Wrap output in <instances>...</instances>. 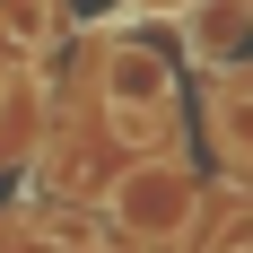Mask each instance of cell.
I'll use <instances>...</instances> for the list:
<instances>
[{
	"label": "cell",
	"mask_w": 253,
	"mask_h": 253,
	"mask_svg": "<svg viewBox=\"0 0 253 253\" xmlns=\"http://www.w3.org/2000/svg\"><path fill=\"white\" fill-rule=\"evenodd\" d=\"M87 114L114 140V157H175L183 149V61L149 26L87 35Z\"/></svg>",
	"instance_id": "obj_1"
},
{
	"label": "cell",
	"mask_w": 253,
	"mask_h": 253,
	"mask_svg": "<svg viewBox=\"0 0 253 253\" xmlns=\"http://www.w3.org/2000/svg\"><path fill=\"white\" fill-rule=\"evenodd\" d=\"M87 210L105 218V236L123 253H192L201 227H210V175L192 166V149H175V157H123V166L96 183Z\"/></svg>",
	"instance_id": "obj_2"
},
{
	"label": "cell",
	"mask_w": 253,
	"mask_h": 253,
	"mask_svg": "<svg viewBox=\"0 0 253 253\" xmlns=\"http://www.w3.org/2000/svg\"><path fill=\"white\" fill-rule=\"evenodd\" d=\"M201 149L227 183H253V61L201 70Z\"/></svg>",
	"instance_id": "obj_3"
},
{
	"label": "cell",
	"mask_w": 253,
	"mask_h": 253,
	"mask_svg": "<svg viewBox=\"0 0 253 253\" xmlns=\"http://www.w3.org/2000/svg\"><path fill=\"white\" fill-rule=\"evenodd\" d=\"M175 61H183V70L253 61V18H245V0H192V9L175 18Z\"/></svg>",
	"instance_id": "obj_4"
},
{
	"label": "cell",
	"mask_w": 253,
	"mask_h": 253,
	"mask_svg": "<svg viewBox=\"0 0 253 253\" xmlns=\"http://www.w3.org/2000/svg\"><path fill=\"white\" fill-rule=\"evenodd\" d=\"M70 52V9L61 0H0V61L9 70H44Z\"/></svg>",
	"instance_id": "obj_5"
},
{
	"label": "cell",
	"mask_w": 253,
	"mask_h": 253,
	"mask_svg": "<svg viewBox=\"0 0 253 253\" xmlns=\"http://www.w3.org/2000/svg\"><path fill=\"white\" fill-rule=\"evenodd\" d=\"M35 140H44V87H35V70L0 61V166H18Z\"/></svg>",
	"instance_id": "obj_6"
},
{
	"label": "cell",
	"mask_w": 253,
	"mask_h": 253,
	"mask_svg": "<svg viewBox=\"0 0 253 253\" xmlns=\"http://www.w3.org/2000/svg\"><path fill=\"white\" fill-rule=\"evenodd\" d=\"M183 9H192V0H123V18H131V26H175Z\"/></svg>",
	"instance_id": "obj_7"
},
{
	"label": "cell",
	"mask_w": 253,
	"mask_h": 253,
	"mask_svg": "<svg viewBox=\"0 0 253 253\" xmlns=\"http://www.w3.org/2000/svg\"><path fill=\"white\" fill-rule=\"evenodd\" d=\"M210 253H253V227H245V236H218Z\"/></svg>",
	"instance_id": "obj_8"
}]
</instances>
